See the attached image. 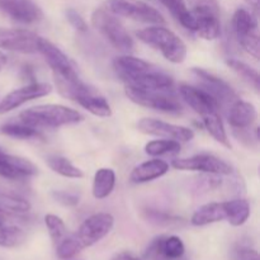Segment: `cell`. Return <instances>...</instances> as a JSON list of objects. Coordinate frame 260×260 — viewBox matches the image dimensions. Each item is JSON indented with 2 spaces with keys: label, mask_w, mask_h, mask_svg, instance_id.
<instances>
[{
  "label": "cell",
  "mask_w": 260,
  "mask_h": 260,
  "mask_svg": "<svg viewBox=\"0 0 260 260\" xmlns=\"http://www.w3.org/2000/svg\"><path fill=\"white\" fill-rule=\"evenodd\" d=\"M113 69L124 85L150 90H174V80L156 66L131 55L118 56Z\"/></svg>",
  "instance_id": "obj_1"
},
{
  "label": "cell",
  "mask_w": 260,
  "mask_h": 260,
  "mask_svg": "<svg viewBox=\"0 0 260 260\" xmlns=\"http://www.w3.org/2000/svg\"><path fill=\"white\" fill-rule=\"evenodd\" d=\"M114 226V217L111 213L99 212L86 218L75 234L65 236L56 245V254L60 259L68 260L84 249L90 248L94 244L106 238Z\"/></svg>",
  "instance_id": "obj_2"
},
{
  "label": "cell",
  "mask_w": 260,
  "mask_h": 260,
  "mask_svg": "<svg viewBox=\"0 0 260 260\" xmlns=\"http://www.w3.org/2000/svg\"><path fill=\"white\" fill-rule=\"evenodd\" d=\"M20 122L35 128H57L83 121L76 109L61 104H40L24 109L19 114Z\"/></svg>",
  "instance_id": "obj_3"
},
{
  "label": "cell",
  "mask_w": 260,
  "mask_h": 260,
  "mask_svg": "<svg viewBox=\"0 0 260 260\" xmlns=\"http://www.w3.org/2000/svg\"><path fill=\"white\" fill-rule=\"evenodd\" d=\"M136 36L141 42L160 51L170 62L182 63L187 57V46L182 38L164 25L152 24L140 29Z\"/></svg>",
  "instance_id": "obj_4"
},
{
  "label": "cell",
  "mask_w": 260,
  "mask_h": 260,
  "mask_svg": "<svg viewBox=\"0 0 260 260\" xmlns=\"http://www.w3.org/2000/svg\"><path fill=\"white\" fill-rule=\"evenodd\" d=\"M91 24L118 51L129 52L134 50V40L128 35L126 28L116 15L109 13L104 8L94 10L91 14Z\"/></svg>",
  "instance_id": "obj_5"
},
{
  "label": "cell",
  "mask_w": 260,
  "mask_h": 260,
  "mask_svg": "<svg viewBox=\"0 0 260 260\" xmlns=\"http://www.w3.org/2000/svg\"><path fill=\"white\" fill-rule=\"evenodd\" d=\"M124 93L127 98L134 103L155 111L165 112V113H179L183 109L174 90H150V89L124 85Z\"/></svg>",
  "instance_id": "obj_6"
},
{
  "label": "cell",
  "mask_w": 260,
  "mask_h": 260,
  "mask_svg": "<svg viewBox=\"0 0 260 260\" xmlns=\"http://www.w3.org/2000/svg\"><path fill=\"white\" fill-rule=\"evenodd\" d=\"M104 9L116 17L128 18L147 24H165V18L156 8L141 0H107Z\"/></svg>",
  "instance_id": "obj_7"
},
{
  "label": "cell",
  "mask_w": 260,
  "mask_h": 260,
  "mask_svg": "<svg viewBox=\"0 0 260 260\" xmlns=\"http://www.w3.org/2000/svg\"><path fill=\"white\" fill-rule=\"evenodd\" d=\"M38 52L45 57L46 62L48 63V66L52 70L55 81L74 83V81L80 80L75 65L70 60V57L63 51H61L57 46L53 45L51 41L40 37Z\"/></svg>",
  "instance_id": "obj_8"
},
{
  "label": "cell",
  "mask_w": 260,
  "mask_h": 260,
  "mask_svg": "<svg viewBox=\"0 0 260 260\" xmlns=\"http://www.w3.org/2000/svg\"><path fill=\"white\" fill-rule=\"evenodd\" d=\"M233 27L241 47L254 58H259L260 42L256 18L249 10L239 8L234 13Z\"/></svg>",
  "instance_id": "obj_9"
},
{
  "label": "cell",
  "mask_w": 260,
  "mask_h": 260,
  "mask_svg": "<svg viewBox=\"0 0 260 260\" xmlns=\"http://www.w3.org/2000/svg\"><path fill=\"white\" fill-rule=\"evenodd\" d=\"M173 168L184 172H200L213 175H230L233 168L225 160L211 154H198L190 157L173 160Z\"/></svg>",
  "instance_id": "obj_10"
},
{
  "label": "cell",
  "mask_w": 260,
  "mask_h": 260,
  "mask_svg": "<svg viewBox=\"0 0 260 260\" xmlns=\"http://www.w3.org/2000/svg\"><path fill=\"white\" fill-rule=\"evenodd\" d=\"M137 128L145 135L164 137V139L175 140L179 142H188L194 139L193 129L179 126V124L168 123L156 118H141L137 122Z\"/></svg>",
  "instance_id": "obj_11"
},
{
  "label": "cell",
  "mask_w": 260,
  "mask_h": 260,
  "mask_svg": "<svg viewBox=\"0 0 260 260\" xmlns=\"http://www.w3.org/2000/svg\"><path fill=\"white\" fill-rule=\"evenodd\" d=\"M40 36L22 28L0 27V48L19 53H37Z\"/></svg>",
  "instance_id": "obj_12"
},
{
  "label": "cell",
  "mask_w": 260,
  "mask_h": 260,
  "mask_svg": "<svg viewBox=\"0 0 260 260\" xmlns=\"http://www.w3.org/2000/svg\"><path fill=\"white\" fill-rule=\"evenodd\" d=\"M51 91H52V85L48 83H32L15 89L0 101V114L14 111L33 99L48 95Z\"/></svg>",
  "instance_id": "obj_13"
},
{
  "label": "cell",
  "mask_w": 260,
  "mask_h": 260,
  "mask_svg": "<svg viewBox=\"0 0 260 260\" xmlns=\"http://www.w3.org/2000/svg\"><path fill=\"white\" fill-rule=\"evenodd\" d=\"M192 73L194 74V76L200 81L201 88L205 89L207 93H210L218 102L220 106L226 103L233 104L234 102L239 99L236 91L222 79L217 78L213 74L200 68H193Z\"/></svg>",
  "instance_id": "obj_14"
},
{
  "label": "cell",
  "mask_w": 260,
  "mask_h": 260,
  "mask_svg": "<svg viewBox=\"0 0 260 260\" xmlns=\"http://www.w3.org/2000/svg\"><path fill=\"white\" fill-rule=\"evenodd\" d=\"M185 246L178 236H159L154 239L145 251L146 260H180Z\"/></svg>",
  "instance_id": "obj_15"
},
{
  "label": "cell",
  "mask_w": 260,
  "mask_h": 260,
  "mask_svg": "<svg viewBox=\"0 0 260 260\" xmlns=\"http://www.w3.org/2000/svg\"><path fill=\"white\" fill-rule=\"evenodd\" d=\"M192 14L196 19L194 32L206 41L217 40L221 35L220 8L200 7L192 8Z\"/></svg>",
  "instance_id": "obj_16"
},
{
  "label": "cell",
  "mask_w": 260,
  "mask_h": 260,
  "mask_svg": "<svg viewBox=\"0 0 260 260\" xmlns=\"http://www.w3.org/2000/svg\"><path fill=\"white\" fill-rule=\"evenodd\" d=\"M179 94L184 99L185 103L201 117L218 112V108H220L218 102L201 86L198 88V86L188 85V84H180Z\"/></svg>",
  "instance_id": "obj_17"
},
{
  "label": "cell",
  "mask_w": 260,
  "mask_h": 260,
  "mask_svg": "<svg viewBox=\"0 0 260 260\" xmlns=\"http://www.w3.org/2000/svg\"><path fill=\"white\" fill-rule=\"evenodd\" d=\"M37 173L38 168L30 160L7 154L0 150V178L19 180L33 177Z\"/></svg>",
  "instance_id": "obj_18"
},
{
  "label": "cell",
  "mask_w": 260,
  "mask_h": 260,
  "mask_svg": "<svg viewBox=\"0 0 260 260\" xmlns=\"http://www.w3.org/2000/svg\"><path fill=\"white\" fill-rule=\"evenodd\" d=\"M0 9L9 18L18 23L40 22L43 18V12L33 0H0Z\"/></svg>",
  "instance_id": "obj_19"
},
{
  "label": "cell",
  "mask_w": 260,
  "mask_h": 260,
  "mask_svg": "<svg viewBox=\"0 0 260 260\" xmlns=\"http://www.w3.org/2000/svg\"><path fill=\"white\" fill-rule=\"evenodd\" d=\"M168 172H169V164L164 160H147V161L141 162L132 169L131 174H129V180L135 184H141V183L159 179Z\"/></svg>",
  "instance_id": "obj_20"
},
{
  "label": "cell",
  "mask_w": 260,
  "mask_h": 260,
  "mask_svg": "<svg viewBox=\"0 0 260 260\" xmlns=\"http://www.w3.org/2000/svg\"><path fill=\"white\" fill-rule=\"evenodd\" d=\"M258 118V112L254 104L245 101L234 102L229 112V123L236 129H246L253 126Z\"/></svg>",
  "instance_id": "obj_21"
},
{
  "label": "cell",
  "mask_w": 260,
  "mask_h": 260,
  "mask_svg": "<svg viewBox=\"0 0 260 260\" xmlns=\"http://www.w3.org/2000/svg\"><path fill=\"white\" fill-rule=\"evenodd\" d=\"M74 102H76L79 106L83 107L93 116L102 117V118L112 116V108L108 101L93 89H89L85 93L78 95L74 99Z\"/></svg>",
  "instance_id": "obj_22"
},
{
  "label": "cell",
  "mask_w": 260,
  "mask_h": 260,
  "mask_svg": "<svg viewBox=\"0 0 260 260\" xmlns=\"http://www.w3.org/2000/svg\"><path fill=\"white\" fill-rule=\"evenodd\" d=\"M223 220H226L225 202H210L201 206L193 213L190 223L194 226H206Z\"/></svg>",
  "instance_id": "obj_23"
},
{
  "label": "cell",
  "mask_w": 260,
  "mask_h": 260,
  "mask_svg": "<svg viewBox=\"0 0 260 260\" xmlns=\"http://www.w3.org/2000/svg\"><path fill=\"white\" fill-rule=\"evenodd\" d=\"M116 187V173L111 168H101L94 174L93 196L96 200H106Z\"/></svg>",
  "instance_id": "obj_24"
},
{
  "label": "cell",
  "mask_w": 260,
  "mask_h": 260,
  "mask_svg": "<svg viewBox=\"0 0 260 260\" xmlns=\"http://www.w3.org/2000/svg\"><path fill=\"white\" fill-rule=\"evenodd\" d=\"M226 221L233 226H241L248 221L250 216V205L246 200L226 201Z\"/></svg>",
  "instance_id": "obj_25"
},
{
  "label": "cell",
  "mask_w": 260,
  "mask_h": 260,
  "mask_svg": "<svg viewBox=\"0 0 260 260\" xmlns=\"http://www.w3.org/2000/svg\"><path fill=\"white\" fill-rule=\"evenodd\" d=\"M168 9L170 10L175 19L180 23L184 28L194 32L196 30V19L192 12L188 9L184 0H160Z\"/></svg>",
  "instance_id": "obj_26"
},
{
  "label": "cell",
  "mask_w": 260,
  "mask_h": 260,
  "mask_svg": "<svg viewBox=\"0 0 260 260\" xmlns=\"http://www.w3.org/2000/svg\"><path fill=\"white\" fill-rule=\"evenodd\" d=\"M48 168L52 170L56 174L61 175L65 178H73V179H79V178L84 177V172L80 168L75 167L73 162L69 159L62 156H57V155H52L46 159Z\"/></svg>",
  "instance_id": "obj_27"
},
{
  "label": "cell",
  "mask_w": 260,
  "mask_h": 260,
  "mask_svg": "<svg viewBox=\"0 0 260 260\" xmlns=\"http://www.w3.org/2000/svg\"><path fill=\"white\" fill-rule=\"evenodd\" d=\"M25 238H27V235L20 228L10 225L7 222V220L0 221V246H3V248H17L24 243Z\"/></svg>",
  "instance_id": "obj_28"
},
{
  "label": "cell",
  "mask_w": 260,
  "mask_h": 260,
  "mask_svg": "<svg viewBox=\"0 0 260 260\" xmlns=\"http://www.w3.org/2000/svg\"><path fill=\"white\" fill-rule=\"evenodd\" d=\"M203 124H205L206 129L208 134L213 137L217 142L226 147H231L230 140H229L228 134H226L225 126L222 123V119L218 116V112H213V113L206 114L202 117Z\"/></svg>",
  "instance_id": "obj_29"
},
{
  "label": "cell",
  "mask_w": 260,
  "mask_h": 260,
  "mask_svg": "<svg viewBox=\"0 0 260 260\" xmlns=\"http://www.w3.org/2000/svg\"><path fill=\"white\" fill-rule=\"evenodd\" d=\"M229 68L234 71L238 76H240L246 84H249L250 86H253L256 91H259L260 88V76L258 71L255 69H253L251 66H249L248 63L243 62L240 60H236V58H229L226 61Z\"/></svg>",
  "instance_id": "obj_30"
},
{
  "label": "cell",
  "mask_w": 260,
  "mask_h": 260,
  "mask_svg": "<svg viewBox=\"0 0 260 260\" xmlns=\"http://www.w3.org/2000/svg\"><path fill=\"white\" fill-rule=\"evenodd\" d=\"M2 134L18 140H30L42 137L40 129L35 128L32 126H28V124L23 123V122H19V123H15V122L5 123L4 126H2Z\"/></svg>",
  "instance_id": "obj_31"
},
{
  "label": "cell",
  "mask_w": 260,
  "mask_h": 260,
  "mask_svg": "<svg viewBox=\"0 0 260 260\" xmlns=\"http://www.w3.org/2000/svg\"><path fill=\"white\" fill-rule=\"evenodd\" d=\"M180 142L175 140H154L145 145V152L150 156L174 155L180 151Z\"/></svg>",
  "instance_id": "obj_32"
},
{
  "label": "cell",
  "mask_w": 260,
  "mask_h": 260,
  "mask_svg": "<svg viewBox=\"0 0 260 260\" xmlns=\"http://www.w3.org/2000/svg\"><path fill=\"white\" fill-rule=\"evenodd\" d=\"M45 223L46 228H47L48 234H50L51 239H52L53 244L57 245L61 240L66 236V225L62 221V218H60L58 216L52 215V213H48L45 216Z\"/></svg>",
  "instance_id": "obj_33"
},
{
  "label": "cell",
  "mask_w": 260,
  "mask_h": 260,
  "mask_svg": "<svg viewBox=\"0 0 260 260\" xmlns=\"http://www.w3.org/2000/svg\"><path fill=\"white\" fill-rule=\"evenodd\" d=\"M0 207L10 213H24L30 210V203L20 197L10 194H0Z\"/></svg>",
  "instance_id": "obj_34"
},
{
  "label": "cell",
  "mask_w": 260,
  "mask_h": 260,
  "mask_svg": "<svg viewBox=\"0 0 260 260\" xmlns=\"http://www.w3.org/2000/svg\"><path fill=\"white\" fill-rule=\"evenodd\" d=\"M66 18H68L69 23H70L76 30H79V32H86V30H88V23H86L85 19H84L75 9H73V8H69V9L66 10Z\"/></svg>",
  "instance_id": "obj_35"
},
{
  "label": "cell",
  "mask_w": 260,
  "mask_h": 260,
  "mask_svg": "<svg viewBox=\"0 0 260 260\" xmlns=\"http://www.w3.org/2000/svg\"><path fill=\"white\" fill-rule=\"evenodd\" d=\"M147 220L152 223H156V225H164V226L172 225V223L177 222L178 221L177 218H173L168 215H162V213L156 212V211H154V212H149V215H147Z\"/></svg>",
  "instance_id": "obj_36"
},
{
  "label": "cell",
  "mask_w": 260,
  "mask_h": 260,
  "mask_svg": "<svg viewBox=\"0 0 260 260\" xmlns=\"http://www.w3.org/2000/svg\"><path fill=\"white\" fill-rule=\"evenodd\" d=\"M52 196L55 197V200L57 202L62 203L65 206H75L79 203L78 196L71 194V193L68 192H62V190H60V192H53Z\"/></svg>",
  "instance_id": "obj_37"
},
{
  "label": "cell",
  "mask_w": 260,
  "mask_h": 260,
  "mask_svg": "<svg viewBox=\"0 0 260 260\" xmlns=\"http://www.w3.org/2000/svg\"><path fill=\"white\" fill-rule=\"evenodd\" d=\"M234 260H259V254L254 249L240 248L234 253Z\"/></svg>",
  "instance_id": "obj_38"
},
{
  "label": "cell",
  "mask_w": 260,
  "mask_h": 260,
  "mask_svg": "<svg viewBox=\"0 0 260 260\" xmlns=\"http://www.w3.org/2000/svg\"><path fill=\"white\" fill-rule=\"evenodd\" d=\"M192 4V8L198 7H211V8H218L217 0H189Z\"/></svg>",
  "instance_id": "obj_39"
},
{
  "label": "cell",
  "mask_w": 260,
  "mask_h": 260,
  "mask_svg": "<svg viewBox=\"0 0 260 260\" xmlns=\"http://www.w3.org/2000/svg\"><path fill=\"white\" fill-rule=\"evenodd\" d=\"M112 260H141V259L137 258V256L134 255V254L128 253V251H122V253L116 254V255L112 258Z\"/></svg>",
  "instance_id": "obj_40"
},
{
  "label": "cell",
  "mask_w": 260,
  "mask_h": 260,
  "mask_svg": "<svg viewBox=\"0 0 260 260\" xmlns=\"http://www.w3.org/2000/svg\"><path fill=\"white\" fill-rule=\"evenodd\" d=\"M7 62H8L7 55H5V53L3 52L2 50H0V71H2L3 69L5 68V65H7Z\"/></svg>",
  "instance_id": "obj_41"
},
{
  "label": "cell",
  "mask_w": 260,
  "mask_h": 260,
  "mask_svg": "<svg viewBox=\"0 0 260 260\" xmlns=\"http://www.w3.org/2000/svg\"><path fill=\"white\" fill-rule=\"evenodd\" d=\"M244 2H245L246 4L250 5L253 9H255V10L259 9V2H260V0H244Z\"/></svg>",
  "instance_id": "obj_42"
},
{
  "label": "cell",
  "mask_w": 260,
  "mask_h": 260,
  "mask_svg": "<svg viewBox=\"0 0 260 260\" xmlns=\"http://www.w3.org/2000/svg\"><path fill=\"white\" fill-rule=\"evenodd\" d=\"M8 216H9V213L5 212V211L0 207V221H5L8 218Z\"/></svg>",
  "instance_id": "obj_43"
}]
</instances>
